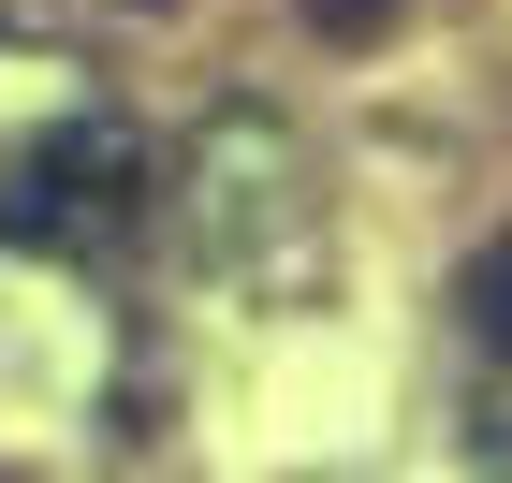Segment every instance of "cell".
<instances>
[{
  "mask_svg": "<svg viewBox=\"0 0 512 483\" xmlns=\"http://www.w3.org/2000/svg\"><path fill=\"white\" fill-rule=\"evenodd\" d=\"M454 308H469V337H483V352L512 366V235H498V249H469V279H454Z\"/></svg>",
  "mask_w": 512,
  "mask_h": 483,
  "instance_id": "obj_1",
  "label": "cell"
}]
</instances>
